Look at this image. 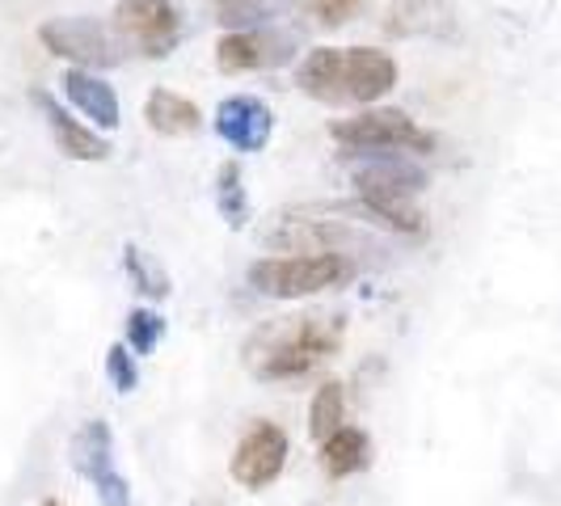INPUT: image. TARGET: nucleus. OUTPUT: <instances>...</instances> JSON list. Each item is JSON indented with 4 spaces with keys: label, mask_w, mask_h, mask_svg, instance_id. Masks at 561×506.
Wrapping results in <instances>:
<instances>
[{
    "label": "nucleus",
    "mask_w": 561,
    "mask_h": 506,
    "mask_svg": "<svg viewBox=\"0 0 561 506\" xmlns=\"http://www.w3.org/2000/svg\"><path fill=\"white\" fill-rule=\"evenodd\" d=\"M346 334V321L330 312H296V317H275L266 325H257L245 342V367L257 380L287 384L300 380L337 355Z\"/></svg>",
    "instance_id": "f257e3e1"
},
{
    "label": "nucleus",
    "mask_w": 561,
    "mask_h": 506,
    "mask_svg": "<svg viewBox=\"0 0 561 506\" xmlns=\"http://www.w3.org/2000/svg\"><path fill=\"white\" fill-rule=\"evenodd\" d=\"M300 93L321 106H371L397 84V59L380 47H312L296 68Z\"/></svg>",
    "instance_id": "f03ea898"
},
{
    "label": "nucleus",
    "mask_w": 561,
    "mask_h": 506,
    "mask_svg": "<svg viewBox=\"0 0 561 506\" xmlns=\"http://www.w3.org/2000/svg\"><path fill=\"white\" fill-rule=\"evenodd\" d=\"M359 157L364 165L351 169V182L359 191L355 211L389 232L422 237L426 216L419 207V195L426 191V173L410 157H397V152H359Z\"/></svg>",
    "instance_id": "7ed1b4c3"
},
{
    "label": "nucleus",
    "mask_w": 561,
    "mask_h": 506,
    "mask_svg": "<svg viewBox=\"0 0 561 506\" xmlns=\"http://www.w3.org/2000/svg\"><path fill=\"white\" fill-rule=\"evenodd\" d=\"M355 257L346 253H283V257H262L250 266V287L271 300H305L317 291H334L342 283L355 279Z\"/></svg>",
    "instance_id": "20e7f679"
},
{
    "label": "nucleus",
    "mask_w": 561,
    "mask_h": 506,
    "mask_svg": "<svg viewBox=\"0 0 561 506\" xmlns=\"http://www.w3.org/2000/svg\"><path fill=\"white\" fill-rule=\"evenodd\" d=\"M330 136L346 152H397V157H431L435 152V136L393 106H367L351 118H334Z\"/></svg>",
    "instance_id": "39448f33"
},
{
    "label": "nucleus",
    "mask_w": 561,
    "mask_h": 506,
    "mask_svg": "<svg viewBox=\"0 0 561 506\" xmlns=\"http://www.w3.org/2000/svg\"><path fill=\"white\" fill-rule=\"evenodd\" d=\"M111 30L127 51L144 59H165L182 43V13L173 0H118Z\"/></svg>",
    "instance_id": "423d86ee"
},
{
    "label": "nucleus",
    "mask_w": 561,
    "mask_h": 506,
    "mask_svg": "<svg viewBox=\"0 0 561 506\" xmlns=\"http://www.w3.org/2000/svg\"><path fill=\"white\" fill-rule=\"evenodd\" d=\"M38 43L51 51V56L68 59L72 68H114L123 59V43L114 38L111 26H102L98 18H84V13H72V18H47L38 26Z\"/></svg>",
    "instance_id": "0eeeda50"
},
{
    "label": "nucleus",
    "mask_w": 561,
    "mask_h": 506,
    "mask_svg": "<svg viewBox=\"0 0 561 506\" xmlns=\"http://www.w3.org/2000/svg\"><path fill=\"white\" fill-rule=\"evenodd\" d=\"M287 451H291V444H287V430H283L279 422H250V430L232 448L228 478L237 481L241 490H266L287 469Z\"/></svg>",
    "instance_id": "6e6552de"
},
{
    "label": "nucleus",
    "mask_w": 561,
    "mask_h": 506,
    "mask_svg": "<svg viewBox=\"0 0 561 506\" xmlns=\"http://www.w3.org/2000/svg\"><path fill=\"white\" fill-rule=\"evenodd\" d=\"M296 56V38L283 30L257 26V30H228L216 43V68L225 77H241V72H271L283 68Z\"/></svg>",
    "instance_id": "1a4fd4ad"
},
{
    "label": "nucleus",
    "mask_w": 561,
    "mask_h": 506,
    "mask_svg": "<svg viewBox=\"0 0 561 506\" xmlns=\"http://www.w3.org/2000/svg\"><path fill=\"white\" fill-rule=\"evenodd\" d=\"M216 131L220 140L232 148V152H262L271 131H275V118H271V106L253 93H237V97H225L220 111H216Z\"/></svg>",
    "instance_id": "9d476101"
},
{
    "label": "nucleus",
    "mask_w": 561,
    "mask_h": 506,
    "mask_svg": "<svg viewBox=\"0 0 561 506\" xmlns=\"http://www.w3.org/2000/svg\"><path fill=\"white\" fill-rule=\"evenodd\" d=\"M30 102L38 106L43 123H47V131H51V140H56V148L68 157V161H106V157H111V140H102L93 127L77 123V118L64 111L47 89H34Z\"/></svg>",
    "instance_id": "9b49d317"
},
{
    "label": "nucleus",
    "mask_w": 561,
    "mask_h": 506,
    "mask_svg": "<svg viewBox=\"0 0 561 506\" xmlns=\"http://www.w3.org/2000/svg\"><path fill=\"white\" fill-rule=\"evenodd\" d=\"M385 30L393 38H414V34L448 38L456 34V9H451V0H393Z\"/></svg>",
    "instance_id": "f8f14e48"
},
{
    "label": "nucleus",
    "mask_w": 561,
    "mask_h": 506,
    "mask_svg": "<svg viewBox=\"0 0 561 506\" xmlns=\"http://www.w3.org/2000/svg\"><path fill=\"white\" fill-rule=\"evenodd\" d=\"M64 97H68L84 118H93L102 131H114V127H118V93H114V84L102 81L98 72L68 68V72H64Z\"/></svg>",
    "instance_id": "ddd939ff"
},
{
    "label": "nucleus",
    "mask_w": 561,
    "mask_h": 506,
    "mask_svg": "<svg viewBox=\"0 0 561 506\" xmlns=\"http://www.w3.org/2000/svg\"><path fill=\"white\" fill-rule=\"evenodd\" d=\"M68 456H72V469L89 485H98V481H106L111 473H118V464H114V435L102 418L81 422V430L68 444Z\"/></svg>",
    "instance_id": "4468645a"
},
{
    "label": "nucleus",
    "mask_w": 561,
    "mask_h": 506,
    "mask_svg": "<svg viewBox=\"0 0 561 506\" xmlns=\"http://www.w3.org/2000/svg\"><path fill=\"white\" fill-rule=\"evenodd\" d=\"M144 123L157 131V136H195L203 114L191 97L173 93V89H152L148 102H144Z\"/></svg>",
    "instance_id": "2eb2a0df"
},
{
    "label": "nucleus",
    "mask_w": 561,
    "mask_h": 506,
    "mask_svg": "<svg viewBox=\"0 0 561 506\" xmlns=\"http://www.w3.org/2000/svg\"><path fill=\"white\" fill-rule=\"evenodd\" d=\"M371 464V439L359 426H337L334 435L321 444V469L334 481L355 478Z\"/></svg>",
    "instance_id": "dca6fc26"
},
{
    "label": "nucleus",
    "mask_w": 561,
    "mask_h": 506,
    "mask_svg": "<svg viewBox=\"0 0 561 506\" xmlns=\"http://www.w3.org/2000/svg\"><path fill=\"white\" fill-rule=\"evenodd\" d=\"M216 211L228 228H245L250 220V195H245V173L237 161H225L216 173Z\"/></svg>",
    "instance_id": "f3484780"
},
{
    "label": "nucleus",
    "mask_w": 561,
    "mask_h": 506,
    "mask_svg": "<svg viewBox=\"0 0 561 506\" xmlns=\"http://www.w3.org/2000/svg\"><path fill=\"white\" fill-rule=\"evenodd\" d=\"M342 414H346V393H342V384H337V380H325V384L312 393L309 435L317 439V444H325L337 426H342Z\"/></svg>",
    "instance_id": "a211bd4d"
},
{
    "label": "nucleus",
    "mask_w": 561,
    "mask_h": 506,
    "mask_svg": "<svg viewBox=\"0 0 561 506\" xmlns=\"http://www.w3.org/2000/svg\"><path fill=\"white\" fill-rule=\"evenodd\" d=\"M123 266H127L131 283L140 287L148 300H165L169 296V275L152 262V253H144L140 245H127L123 250Z\"/></svg>",
    "instance_id": "6ab92c4d"
},
{
    "label": "nucleus",
    "mask_w": 561,
    "mask_h": 506,
    "mask_svg": "<svg viewBox=\"0 0 561 506\" xmlns=\"http://www.w3.org/2000/svg\"><path fill=\"white\" fill-rule=\"evenodd\" d=\"M161 337H165V317L161 312L152 309L127 312V346H131V355H152Z\"/></svg>",
    "instance_id": "aec40b11"
},
{
    "label": "nucleus",
    "mask_w": 561,
    "mask_h": 506,
    "mask_svg": "<svg viewBox=\"0 0 561 506\" xmlns=\"http://www.w3.org/2000/svg\"><path fill=\"white\" fill-rule=\"evenodd\" d=\"M300 4L321 30H337L346 22H355L359 13H367L376 0H300Z\"/></svg>",
    "instance_id": "412c9836"
},
{
    "label": "nucleus",
    "mask_w": 561,
    "mask_h": 506,
    "mask_svg": "<svg viewBox=\"0 0 561 506\" xmlns=\"http://www.w3.org/2000/svg\"><path fill=\"white\" fill-rule=\"evenodd\" d=\"M106 376H111L114 393H136V384H140V367H136V355H131V346L127 342H114L111 350H106Z\"/></svg>",
    "instance_id": "4be33fe9"
},
{
    "label": "nucleus",
    "mask_w": 561,
    "mask_h": 506,
    "mask_svg": "<svg viewBox=\"0 0 561 506\" xmlns=\"http://www.w3.org/2000/svg\"><path fill=\"white\" fill-rule=\"evenodd\" d=\"M211 9H216V18H220L225 26H241V22H250L257 0H211Z\"/></svg>",
    "instance_id": "5701e85b"
},
{
    "label": "nucleus",
    "mask_w": 561,
    "mask_h": 506,
    "mask_svg": "<svg viewBox=\"0 0 561 506\" xmlns=\"http://www.w3.org/2000/svg\"><path fill=\"white\" fill-rule=\"evenodd\" d=\"M43 506H64V503H59V498H47V503H43Z\"/></svg>",
    "instance_id": "b1692460"
}]
</instances>
